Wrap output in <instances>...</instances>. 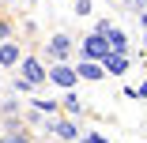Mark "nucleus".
Listing matches in <instances>:
<instances>
[{
	"label": "nucleus",
	"instance_id": "nucleus-8",
	"mask_svg": "<svg viewBox=\"0 0 147 143\" xmlns=\"http://www.w3.org/2000/svg\"><path fill=\"white\" fill-rule=\"evenodd\" d=\"M15 64H19V45L4 38L0 42V68H15Z\"/></svg>",
	"mask_w": 147,
	"mask_h": 143
},
{
	"label": "nucleus",
	"instance_id": "nucleus-2",
	"mask_svg": "<svg viewBox=\"0 0 147 143\" xmlns=\"http://www.w3.org/2000/svg\"><path fill=\"white\" fill-rule=\"evenodd\" d=\"M45 79H49V83H57V87H61V91H72L76 83H79L76 68H72V64H64V60H57V64H53V68L45 72Z\"/></svg>",
	"mask_w": 147,
	"mask_h": 143
},
{
	"label": "nucleus",
	"instance_id": "nucleus-16",
	"mask_svg": "<svg viewBox=\"0 0 147 143\" xmlns=\"http://www.w3.org/2000/svg\"><path fill=\"white\" fill-rule=\"evenodd\" d=\"M94 136H98V132H91V136H83V139H76V143H94Z\"/></svg>",
	"mask_w": 147,
	"mask_h": 143
},
{
	"label": "nucleus",
	"instance_id": "nucleus-5",
	"mask_svg": "<svg viewBox=\"0 0 147 143\" xmlns=\"http://www.w3.org/2000/svg\"><path fill=\"white\" fill-rule=\"evenodd\" d=\"M49 132H53L57 139H64V143H76V139H79V128H76V121H68V117H64V121H53V117H49Z\"/></svg>",
	"mask_w": 147,
	"mask_h": 143
},
{
	"label": "nucleus",
	"instance_id": "nucleus-6",
	"mask_svg": "<svg viewBox=\"0 0 147 143\" xmlns=\"http://www.w3.org/2000/svg\"><path fill=\"white\" fill-rule=\"evenodd\" d=\"M102 72H109V75H125L128 72V53H106L102 56Z\"/></svg>",
	"mask_w": 147,
	"mask_h": 143
},
{
	"label": "nucleus",
	"instance_id": "nucleus-13",
	"mask_svg": "<svg viewBox=\"0 0 147 143\" xmlns=\"http://www.w3.org/2000/svg\"><path fill=\"white\" fill-rule=\"evenodd\" d=\"M76 15H91V0H76Z\"/></svg>",
	"mask_w": 147,
	"mask_h": 143
},
{
	"label": "nucleus",
	"instance_id": "nucleus-14",
	"mask_svg": "<svg viewBox=\"0 0 147 143\" xmlns=\"http://www.w3.org/2000/svg\"><path fill=\"white\" fill-rule=\"evenodd\" d=\"M4 38H11V23H8V19H0V42H4Z\"/></svg>",
	"mask_w": 147,
	"mask_h": 143
},
{
	"label": "nucleus",
	"instance_id": "nucleus-19",
	"mask_svg": "<svg viewBox=\"0 0 147 143\" xmlns=\"http://www.w3.org/2000/svg\"><path fill=\"white\" fill-rule=\"evenodd\" d=\"M4 4H19V0H4Z\"/></svg>",
	"mask_w": 147,
	"mask_h": 143
},
{
	"label": "nucleus",
	"instance_id": "nucleus-3",
	"mask_svg": "<svg viewBox=\"0 0 147 143\" xmlns=\"http://www.w3.org/2000/svg\"><path fill=\"white\" fill-rule=\"evenodd\" d=\"M19 75H23L26 83H34V87L45 83V68H42L38 56H23V60H19Z\"/></svg>",
	"mask_w": 147,
	"mask_h": 143
},
{
	"label": "nucleus",
	"instance_id": "nucleus-1",
	"mask_svg": "<svg viewBox=\"0 0 147 143\" xmlns=\"http://www.w3.org/2000/svg\"><path fill=\"white\" fill-rule=\"evenodd\" d=\"M79 53H83V60H102V56L109 53V42L98 30H91L87 38H79Z\"/></svg>",
	"mask_w": 147,
	"mask_h": 143
},
{
	"label": "nucleus",
	"instance_id": "nucleus-17",
	"mask_svg": "<svg viewBox=\"0 0 147 143\" xmlns=\"http://www.w3.org/2000/svg\"><path fill=\"white\" fill-rule=\"evenodd\" d=\"M132 4H136V8H140V11H143V8H147V0H132Z\"/></svg>",
	"mask_w": 147,
	"mask_h": 143
},
{
	"label": "nucleus",
	"instance_id": "nucleus-10",
	"mask_svg": "<svg viewBox=\"0 0 147 143\" xmlns=\"http://www.w3.org/2000/svg\"><path fill=\"white\" fill-rule=\"evenodd\" d=\"M61 102H64V113H68V117H76V113H83V98H79V94H72V91H68V94H64Z\"/></svg>",
	"mask_w": 147,
	"mask_h": 143
},
{
	"label": "nucleus",
	"instance_id": "nucleus-11",
	"mask_svg": "<svg viewBox=\"0 0 147 143\" xmlns=\"http://www.w3.org/2000/svg\"><path fill=\"white\" fill-rule=\"evenodd\" d=\"M34 109H38V113H49V117H57V113H61V105H57L53 98H38V102H34Z\"/></svg>",
	"mask_w": 147,
	"mask_h": 143
},
{
	"label": "nucleus",
	"instance_id": "nucleus-7",
	"mask_svg": "<svg viewBox=\"0 0 147 143\" xmlns=\"http://www.w3.org/2000/svg\"><path fill=\"white\" fill-rule=\"evenodd\" d=\"M102 38L109 42V49H113V53H128V34L121 30V26H113V23H109L106 30H102Z\"/></svg>",
	"mask_w": 147,
	"mask_h": 143
},
{
	"label": "nucleus",
	"instance_id": "nucleus-12",
	"mask_svg": "<svg viewBox=\"0 0 147 143\" xmlns=\"http://www.w3.org/2000/svg\"><path fill=\"white\" fill-rule=\"evenodd\" d=\"M0 143H30V136H26V132H19V128H8L4 136H0Z\"/></svg>",
	"mask_w": 147,
	"mask_h": 143
},
{
	"label": "nucleus",
	"instance_id": "nucleus-4",
	"mask_svg": "<svg viewBox=\"0 0 147 143\" xmlns=\"http://www.w3.org/2000/svg\"><path fill=\"white\" fill-rule=\"evenodd\" d=\"M45 49H49V56H53V60H68V56H72V38L68 34H53L49 42H45Z\"/></svg>",
	"mask_w": 147,
	"mask_h": 143
},
{
	"label": "nucleus",
	"instance_id": "nucleus-9",
	"mask_svg": "<svg viewBox=\"0 0 147 143\" xmlns=\"http://www.w3.org/2000/svg\"><path fill=\"white\" fill-rule=\"evenodd\" d=\"M76 75H79V79H91V83H94V79H102L106 72H102V60H79Z\"/></svg>",
	"mask_w": 147,
	"mask_h": 143
},
{
	"label": "nucleus",
	"instance_id": "nucleus-15",
	"mask_svg": "<svg viewBox=\"0 0 147 143\" xmlns=\"http://www.w3.org/2000/svg\"><path fill=\"white\" fill-rule=\"evenodd\" d=\"M15 91H34V83H26L23 75H15Z\"/></svg>",
	"mask_w": 147,
	"mask_h": 143
},
{
	"label": "nucleus",
	"instance_id": "nucleus-18",
	"mask_svg": "<svg viewBox=\"0 0 147 143\" xmlns=\"http://www.w3.org/2000/svg\"><path fill=\"white\" fill-rule=\"evenodd\" d=\"M94 143H106V139H102V136H94Z\"/></svg>",
	"mask_w": 147,
	"mask_h": 143
}]
</instances>
